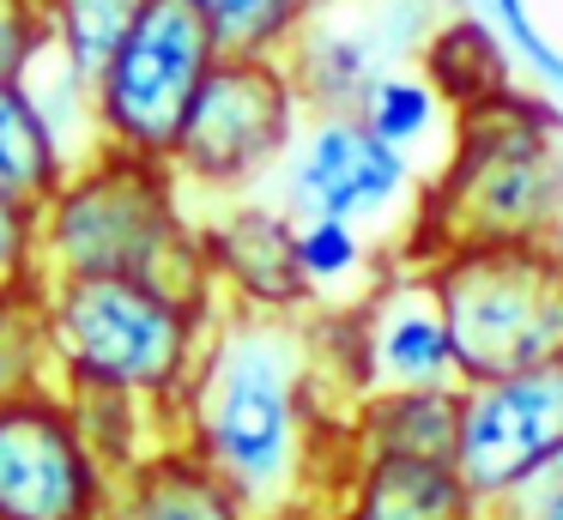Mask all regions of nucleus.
<instances>
[{"label": "nucleus", "mask_w": 563, "mask_h": 520, "mask_svg": "<svg viewBox=\"0 0 563 520\" xmlns=\"http://www.w3.org/2000/svg\"><path fill=\"white\" fill-rule=\"evenodd\" d=\"M485 520H503V515H485Z\"/></svg>", "instance_id": "30"}, {"label": "nucleus", "mask_w": 563, "mask_h": 520, "mask_svg": "<svg viewBox=\"0 0 563 520\" xmlns=\"http://www.w3.org/2000/svg\"><path fill=\"white\" fill-rule=\"evenodd\" d=\"M297 266H303V285L316 302H328L345 285H369L376 266H369L364 230L340 224V218H303L297 224Z\"/></svg>", "instance_id": "25"}, {"label": "nucleus", "mask_w": 563, "mask_h": 520, "mask_svg": "<svg viewBox=\"0 0 563 520\" xmlns=\"http://www.w3.org/2000/svg\"><path fill=\"white\" fill-rule=\"evenodd\" d=\"M134 7L140 0H43L55 48H62L91 85H98V73L110 67V55L122 48L128 24H134Z\"/></svg>", "instance_id": "24"}, {"label": "nucleus", "mask_w": 563, "mask_h": 520, "mask_svg": "<svg viewBox=\"0 0 563 520\" xmlns=\"http://www.w3.org/2000/svg\"><path fill=\"white\" fill-rule=\"evenodd\" d=\"M115 478L55 381L0 394V520H103Z\"/></svg>", "instance_id": "8"}, {"label": "nucleus", "mask_w": 563, "mask_h": 520, "mask_svg": "<svg viewBox=\"0 0 563 520\" xmlns=\"http://www.w3.org/2000/svg\"><path fill=\"white\" fill-rule=\"evenodd\" d=\"M345 309H352L364 394H382V387H461L449 314H442L424 266H400V261L376 266L369 290L352 297Z\"/></svg>", "instance_id": "12"}, {"label": "nucleus", "mask_w": 563, "mask_h": 520, "mask_svg": "<svg viewBox=\"0 0 563 520\" xmlns=\"http://www.w3.org/2000/svg\"><path fill=\"white\" fill-rule=\"evenodd\" d=\"M424 273L449 314L461 387L563 357V242L449 248Z\"/></svg>", "instance_id": "5"}, {"label": "nucleus", "mask_w": 563, "mask_h": 520, "mask_svg": "<svg viewBox=\"0 0 563 520\" xmlns=\"http://www.w3.org/2000/svg\"><path fill=\"white\" fill-rule=\"evenodd\" d=\"M219 314L188 309L146 278H49L43 327H49L55 387H110L158 411L170 435L176 399L200 363Z\"/></svg>", "instance_id": "4"}, {"label": "nucleus", "mask_w": 563, "mask_h": 520, "mask_svg": "<svg viewBox=\"0 0 563 520\" xmlns=\"http://www.w3.org/2000/svg\"><path fill=\"white\" fill-rule=\"evenodd\" d=\"M55 43L43 0H0V79H25V67Z\"/></svg>", "instance_id": "26"}, {"label": "nucleus", "mask_w": 563, "mask_h": 520, "mask_svg": "<svg viewBox=\"0 0 563 520\" xmlns=\"http://www.w3.org/2000/svg\"><path fill=\"white\" fill-rule=\"evenodd\" d=\"M219 36L195 0H140L122 48L91 85L98 145L140 157H170L200 79L219 60Z\"/></svg>", "instance_id": "7"}, {"label": "nucleus", "mask_w": 563, "mask_h": 520, "mask_svg": "<svg viewBox=\"0 0 563 520\" xmlns=\"http://www.w3.org/2000/svg\"><path fill=\"white\" fill-rule=\"evenodd\" d=\"M74 157L62 152L55 128L31 103L25 79H0V193L19 206H49V193L67 181Z\"/></svg>", "instance_id": "18"}, {"label": "nucleus", "mask_w": 563, "mask_h": 520, "mask_svg": "<svg viewBox=\"0 0 563 520\" xmlns=\"http://www.w3.org/2000/svg\"><path fill=\"white\" fill-rule=\"evenodd\" d=\"M43 285H49L43 273L0 285V394L31 387V381H49V327H43Z\"/></svg>", "instance_id": "21"}, {"label": "nucleus", "mask_w": 563, "mask_h": 520, "mask_svg": "<svg viewBox=\"0 0 563 520\" xmlns=\"http://www.w3.org/2000/svg\"><path fill=\"white\" fill-rule=\"evenodd\" d=\"M357 121H364L376 140H388L394 152L412 157L418 145L449 121V109H442V97L430 91L418 73H382V79L369 85V97L357 103Z\"/></svg>", "instance_id": "22"}, {"label": "nucleus", "mask_w": 563, "mask_h": 520, "mask_svg": "<svg viewBox=\"0 0 563 520\" xmlns=\"http://www.w3.org/2000/svg\"><path fill=\"white\" fill-rule=\"evenodd\" d=\"M62 394H67V406H74V418H79L86 447L103 460L110 478H122L152 442H164L158 411L140 406L134 394H110V387H62Z\"/></svg>", "instance_id": "19"}, {"label": "nucleus", "mask_w": 563, "mask_h": 520, "mask_svg": "<svg viewBox=\"0 0 563 520\" xmlns=\"http://www.w3.org/2000/svg\"><path fill=\"white\" fill-rule=\"evenodd\" d=\"M103 520H255V508L207 466L188 442L164 435L115 478Z\"/></svg>", "instance_id": "15"}, {"label": "nucleus", "mask_w": 563, "mask_h": 520, "mask_svg": "<svg viewBox=\"0 0 563 520\" xmlns=\"http://www.w3.org/2000/svg\"><path fill=\"white\" fill-rule=\"evenodd\" d=\"M503 242H563V103L527 85L454 115L449 157L418 188L400 266Z\"/></svg>", "instance_id": "2"}, {"label": "nucleus", "mask_w": 563, "mask_h": 520, "mask_svg": "<svg viewBox=\"0 0 563 520\" xmlns=\"http://www.w3.org/2000/svg\"><path fill=\"white\" fill-rule=\"evenodd\" d=\"M43 273L37 266V206H19L0 193V285Z\"/></svg>", "instance_id": "28"}, {"label": "nucleus", "mask_w": 563, "mask_h": 520, "mask_svg": "<svg viewBox=\"0 0 563 520\" xmlns=\"http://www.w3.org/2000/svg\"><path fill=\"white\" fill-rule=\"evenodd\" d=\"M412 60H418V79L442 97L449 115H466V109L515 91L509 43L485 19H473V12H437V24L424 31Z\"/></svg>", "instance_id": "17"}, {"label": "nucleus", "mask_w": 563, "mask_h": 520, "mask_svg": "<svg viewBox=\"0 0 563 520\" xmlns=\"http://www.w3.org/2000/svg\"><path fill=\"white\" fill-rule=\"evenodd\" d=\"M224 55H285L316 0H195Z\"/></svg>", "instance_id": "23"}, {"label": "nucleus", "mask_w": 563, "mask_h": 520, "mask_svg": "<svg viewBox=\"0 0 563 520\" xmlns=\"http://www.w3.org/2000/svg\"><path fill=\"white\" fill-rule=\"evenodd\" d=\"M279 206L303 218H340V224H376L394 206L418 200L424 176L406 152L364 128L357 115H303L285 164L273 169Z\"/></svg>", "instance_id": "11"}, {"label": "nucleus", "mask_w": 563, "mask_h": 520, "mask_svg": "<svg viewBox=\"0 0 563 520\" xmlns=\"http://www.w3.org/2000/svg\"><path fill=\"white\" fill-rule=\"evenodd\" d=\"M551 460H563V357L461 387L454 472L485 502V515H497Z\"/></svg>", "instance_id": "10"}, {"label": "nucleus", "mask_w": 563, "mask_h": 520, "mask_svg": "<svg viewBox=\"0 0 563 520\" xmlns=\"http://www.w3.org/2000/svg\"><path fill=\"white\" fill-rule=\"evenodd\" d=\"M25 91H31V103L43 109V121L55 128V140H62V152L74 157H86V152H98V115H91V79L74 67V60L62 55V48H43L37 60L25 67Z\"/></svg>", "instance_id": "20"}, {"label": "nucleus", "mask_w": 563, "mask_h": 520, "mask_svg": "<svg viewBox=\"0 0 563 520\" xmlns=\"http://www.w3.org/2000/svg\"><path fill=\"white\" fill-rule=\"evenodd\" d=\"M37 266L43 278H146L188 309H224L176 169L115 145L79 157L37 212Z\"/></svg>", "instance_id": "3"}, {"label": "nucleus", "mask_w": 563, "mask_h": 520, "mask_svg": "<svg viewBox=\"0 0 563 520\" xmlns=\"http://www.w3.org/2000/svg\"><path fill=\"white\" fill-rule=\"evenodd\" d=\"M321 520H485V502L449 460L352 454Z\"/></svg>", "instance_id": "14"}, {"label": "nucleus", "mask_w": 563, "mask_h": 520, "mask_svg": "<svg viewBox=\"0 0 563 520\" xmlns=\"http://www.w3.org/2000/svg\"><path fill=\"white\" fill-rule=\"evenodd\" d=\"M437 24V0H316L285 48L309 115H357L382 73H400Z\"/></svg>", "instance_id": "9"}, {"label": "nucleus", "mask_w": 563, "mask_h": 520, "mask_svg": "<svg viewBox=\"0 0 563 520\" xmlns=\"http://www.w3.org/2000/svg\"><path fill=\"white\" fill-rule=\"evenodd\" d=\"M461 435V387H382L345 411V447L369 460H449Z\"/></svg>", "instance_id": "16"}, {"label": "nucleus", "mask_w": 563, "mask_h": 520, "mask_svg": "<svg viewBox=\"0 0 563 520\" xmlns=\"http://www.w3.org/2000/svg\"><path fill=\"white\" fill-rule=\"evenodd\" d=\"M170 435L188 442L255 520H321L345 460V411L321 387L303 314L219 309L176 399Z\"/></svg>", "instance_id": "1"}, {"label": "nucleus", "mask_w": 563, "mask_h": 520, "mask_svg": "<svg viewBox=\"0 0 563 520\" xmlns=\"http://www.w3.org/2000/svg\"><path fill=\"white\" fill-rule=\"evenodd\" d=\"M303 115L309 109L291 85L285 55H219L200 79L164 164L176 169L183 193L236 200V193H255L261 181H273Z\"/></svg>", "instance_id": "6"}, {"label": "nucleus", "mask_w": 563, "mask_h": 520, "mask_svg": "<svg viewBox=\"0 0 563 520\" xmlns=\"http://www.w3.org/2000/svg\"><path fill=\"white\" fill-rule=\"evenodd\" d=\"M490 19H497V31H503V43H509V55L521 60V67H533L539 79L551 85V91H563V55L545 43V31L533 24L527 0H490Z\"/></svg>", "instance_id": "27"}, {"label": "nucleus", "mask_w": 563, "mask_h": 520, "mask_svg": "<svg viewBox=\"0 0 563 520\" xmlns=\"http://www.w3.org/2000/svg\"><path fill=\"white\" fill-rule=\"evenodd\" d=\"M200 242H207L224 309H255V314L316 309L303 266H297V218L279 200H255V193L219 200L200 218Z\"/></svg>", "instance_id": "13"}, {"label": "nucleus", "mask_w": 563, "mask_h": 520, "mask_svg": "<svg viewBox=\"0 0 563 520\" xmlns=\"http://www.w3.org/2000/svg\"><path fill=\"white\" fill-rule=\"evenodd\" d=\"M497 515L503 520H563V460H551L545 472H533Z\"/></svg>", "instance_id": "29"}]
</instances>
